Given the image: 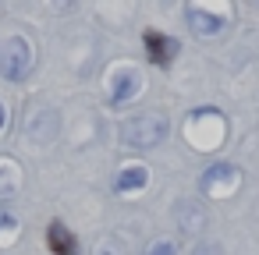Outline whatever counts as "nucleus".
I'll use <instances>...</instances> for the list:
<instances>
[{
    "label": "nucleus",
    "mask_w": 259,
    "mask_h": 255,
    "mask_svg": "<svg viewBox=\"0 0 259 255\" xmlns=\"http://www.w3.org/2000/svg\"><path fill=\"white\" fill-rule=\"evenodd\" d=\"M167 131H170V124L163 114H142V117H132L121 124V142L128 149H153L167 138Z\"/></svg>",
    "instance_id": "nucleus-1"
},
{
    "label": "nucleus",
    "mask_w": 259,
    "mask_h": 255,
    "mask_svg": "<svg viewBox=\"0 0 259 255\" xmlns=\"http://www.w3.org/2000/svg\"><path fill=\"white\" fill-rule=\"evenodd\" d=\"M135 89H139V75H135V71H124V75L117 78L114 103H124V99H132V96H135Z\"/></svg>",
    "instance_id": "nucleus-10"
},
{
    "label": "nucleus",
    "mask_w": 259,
    "mask_h": 255,
    "mask_svg": "<svg viewBox=\"0 0 259 255\" xmlns=\"http://www.w3.org/2000/svg\"><path fill=\"white\" fill-rule=\"evenodd\" d=\"M32 64H36V54L25 36H8L0 43V75L8 82H25Z\"/></svg>",
    "instance_id": "nucleus-2"
},
{
    "label": "nucleus",
    "mask_w": 259,
    "mask_h": 255,
    "mask_svg": "<svg viewBox=\"0 0 259 255\" xmlns=\"http://www.w3.org/2000/svg\"><path fill=\"white\" fill-rule=\"evenodd\" d=\"M18 195V167L15 163H0V202H8Z\"/></svg>",
    "instance_id": "nucleus-8"
},
{
    "label": "nucleus",
    "mask_w": 259,
    "mask_h": 255,
    "mask_svg": "<svg viewBox=\"0 0 259 255\" xmlns=\"http://www.w3.org/2000/svg\"><path fill=\"white\" fill-rule=\"evenodd\" d=\"M234 184H238V167H231V163H217V167H209L206 177H202V188H209V191H217V188H234Z\"/></svg>",
    "instance_id": "nucleus-5"
},
{
    "label": "nucleus",
    "mask_w": 259,
    "mask_h": 255,
    "mask_svg": "<svg viewBox=\"0 0 259 255\" xmlns=\"http://www.w3.org/2000/svg\"><path fill=\"white\" fill-rule=\"evenodd\" d=\"M57 128H61L57 110L39 107V110H32V114H29V121H25V138H29L32 145H50V142L57 138Z\"/></svg>",
    "instance_id": "nucleus-3"
},
{
    "label": "nucleus",
    "mask_w": 259,
    "mask_h": 255,
    "mask_svg": "<svg viewBox=\"0 0 259 255\" xmlns=\"http://www.w3.org/2000/svg\"><path fill=\"white\" fill-rule=\"evenodd\" d=\"M146 255H178V248H174V241H156V244H149Z\"/></svg>",
    "instance_id": "nucleus-11"
},
{
    "label": "nucleus",
    "mask_w": 259,
    "mask_h": 255,
    "mask_svg": "<svg viewBox=\"0 0 259 255\" xmlns=\"http://www.w3.org/2000/svg\"><path fill=\"white\" fill-rule=\"evenodd\" d=\"M188 29L195 32V36H220L224 32V18H217V15H206V11H188Z\"/></svg>",
    "instance_id": "nucleus-7"
},
{
    "label": "nucleus",
    "mask_w": 259,
    "mask_h": 255,
    "mask_svg": "<svg viewBox=\"0 0 259 255\" xmlns=\"http://www.w3.org/2000/svg\"><path fill=\"white\" fill-rule=\"evenodd\" d=\"M146 50H149V57H153L160 68H167V64L174 61V54H178V43L167 39V36H160V32H146Z\"/></svg>",
    "instance_id": "nucleus-4"
},
{
    "label": "nucleus",
    "mask_w": 259,
    "mask_h": 255,
    "mask_svg": "<svg viewBox=\"0 0 259 255\" xmlns=\"http://www.w3.org/2000/svg\"><path fill=\"white\" fill-rule=\"evenodd\" d=\"M8 128V107H4V99H0V131Z\"/></svg>",
    "instance_id": "nucleus-12"
},
{
    "label": "nucleus",
    "mask_w": 259,
    "mask_h": 255,
    "mask_svg": "<svg viewBox=\"0 0 259 255\" xmlns=\"http://www.w3.org/2000/svg\"><path fill=\"white\" fill-rule=\"evenodd\" d=\"M47 241H50L54 255H75V251H78V241H75V234H71L64 223H50Z\"/></svg>",
    "instance_id": "nucleus-6"
},
{
    "label": "nucleus",
    "mask_w": 259,
    "mask_h": 255,
    "mask_svg": "<svg viewBox=\"0 0 259 255\" xmlns=\"http://www.w3.org/2000/svg\"><path fill=\"white\" fill-rule=\"evenodd\" d=\"M146 181H149L146 167H124L117 177V191H139V188H146Z\"/></svg>",
    "instance_id": "nucleus-9"
}]
</instances>
